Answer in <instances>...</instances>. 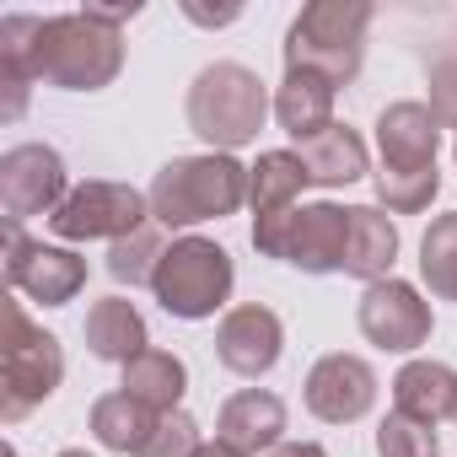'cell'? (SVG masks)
<instances>
[{
    "label": "cell",
    "instance_id": "cell-18",
    "mask_svg": "<svg viewBox=\"0 0 457 457\" xmlns=\"http://www.w3.org/2000/svg\"><path fill=\"white\" fill-rule=\"evenodd\" d=\"M296 156H302V167H307V178H312L318 188H345V183H361V178L371 172L366 140H361L350 124H328L323 135L302 140Z\"/></svg>",
    "mask_w": 457,
    "mask_h": 457
},
{
    "label": "cell",
    "instance_id": "cell-11",
    "mask_svg": "<svg viewBox=\"0 0 457 457\" xmlns=\"http://www.w3.org/2000/svg\"><path fill=\"white\" fill-rule=\"evenodd\" d=\"M65 156L54 145H12L0 156V210H6V226H22L33 215H54L65 204Z\"/></svg>",
    "mask_w": 457,
    "mask_h": 457
},
{
    "label": "cell",
    "instance_id": "cell-22",
    "mask_svg": "<svg viewBox=\"0 0 457 457\" xmlns=\"http://www.w3.org/2000/svg\"><path fill=\"white\" fill-rule=\"evenodd\" d=\"M124 393L140 398V403H151L156 414H172L183 403V393H188V366L172 350H156L151 345L145 355H135L124 366Z\"/></svg>",
    "mask_w": 457,
    "mask_h": 457
},
{
    "label": "cell",
    "instance_id": "cell-26",
    "mask_svg": "<svg viewBox=\"0 0 457 457\" xmlns=\"http://www.w3.org/2000/svg\"><path fill=\"white\" fill-rule=\"evenodd\" d=\"M377 457H441V441H436V425H420L409 414H387L377 425Z\"/></svg>",
    "mask_w": 457,
    "mask_h": 457
},
{
    "label": "cell",
    "instance_id": "cell-28",
    "mask_svg": "<svg viewBox=\"0 0 457 457\" xmlns=\"http://www.w3.org/2000/svg\"><path fill=\"white\" fill-rule=\"evenodd\" d=\"M425 108L436 113L441 129H457V54L430 65V103Z\"/></svg>",
    "mask_w": 457,
    "mask_h": 457
},
{
    "label": "cell",
    "instance_id": "cell-33",
    "mask_svg": "<svg viewBox=\"0 0 457 457\" xmlns=\"http://www.w3.org/2000/svg\"><path fill=\"white\" fill-rule=\"evenodd\" d=\"M452 162H457V145H452Z\"/></svg>",
    "mask_w": 457,
    "mask_h": 457
},
{
    "label": "cell",
    "instance_id": "cell-24",
    "mask_svg": "<svg viewBox=\"0 0 457 457\" xmlns=\"http://www.w3.org/2000/svg\"><path fill=\"white\" fill-rule=\"evenodd\" d=\"M420 280L430 286V296L457 302V210L436 215L420 237Z\"/></svg>",
    "mask_w": 457,
    "mask_h": 457
},
{
    "label": "cell",
    "instance_id": "cell-27",
    "mask_svg": "<svg viewBox=\"0 0 457 457\" xmlns=\"http://www.w3.org/2000/svg\"><path fill=\"white\" fill-rule=\"evenodd\" d=\"M199 446H204V441H199V420L183 414V409H172V414L156 420V436H151V446H145L140 457H194Z\"/></svg>",
    "mask_w": 457,
    "mask_h": 457
},
{
    "label": "cell",
    "instance_id": "cell-6",
    "mask_svg": "<svg viewBox=\"0 0 457 457\" xmlns=\"http://www.w3.org/2000/svg\"><path fill=\"white\" fill-rule=\"evenodd\" d=\"M253 248L264 259L296 264L302 275H345L350 210L334 199H318V204H291L280 215H253Z\"/></svg>",
    "mask_w": 457,
    "mask_h": 457
},
{
    "label": "cell",
    "instance_id": "cell-16",
    "mask_svg": "<svg viewBox=\"0 0 457 457\" xmlns=\"http://www.w3.org/2000/svg\"><path fill=\"white\" fill-rule=\"evenodd\" d=\"M393 409L420 420V425H441L457 414V371L441 361H409L393 377Z\"/></svg>",
    "mask_w": 457,
    "mask_h": 457
},
{
    "label": "cell",
    "instance_id": "cell-30",
    "mask_svg": "<svg viewBox=\"0 0 457 457\" xmlns=\"http://www.w3.org/2000/svg\"><path fill=\"white\" fill-rule=\"evenodd\" d=\"M270 457H328V452H323L318 441H280Z\"/></svg>",
    "mask_w": 457,
    "mask_h": 457
},
{
    "label": "cell",
    "instance_id": "cell-14",
    "mask_svg": "<svg viewBox=\"0 0 457 457\" xmlns=\"http://www.w3.org/2000/svg\"><path fill=\"white\" fill-rule=\"evenodd\" d=\"M280 350H286V328H280V318H275L270 307H259V302L232 307V312L220 318V328H215V355H220L226 371H237V377H264V371H275Z\"/></svg>",
    "mask_w": 457,
    "mask_h": 457
},
{
    "label": "cell",
    "instance_id": "cell-32",
    "mask_svg": "<svg viewBox=\"0 0 457 457\" xmlns=\"http://www.w3.org/2000/svg\"><path fill=\"white\" fill-rule=\"evenodd\" d=\"M60 457H92V452H81V446H65V452H60Z\"/></svg>",
    "mask_w": 457,
    "mask_h": 457
},
{
    "label": "cell",
    "instance_id": "cell-5",
    "mask_svg": "<svg viewBox=\"0 0 457 457\" xmlns=\"http://www.w3.org/2000/svg\"><path fill=\"white\" fill-rule=\"evenodd\" d=\"M371 0H312L286 33V71H312L334 87H350L366 65Z\"/></svg>",
    "mask_w": 457,
    "mask_h": 457
},
{
    "label": "cell",
    "instance_id": "cell-17",
    "mask_svg": "<svg viewBox=\"0 0 457 457\" xmlns=\"http://www.w3.org/2000/svg\"><path fill=\"white\" fill-rule=\"evenodd\" d=\"M334 81H323V76H312V71H286V81L275 87V119H280V129L302 145V140H312V135H323L328 124H334Z\"/></svg>",
    "mask_w": 457,
    "mask_h": 457
},
{
    "label": "cell",
    "instance_id": "cell-20",
    "mask_svg": "<svg viewBox=\"0 0 457 457\" xmlns=\"http://www.w3.org/2000/svg\"><path fill=\"white\" fill-rule=\"evenodd\" d=\"M393 259H398V226L377 204H350V259H345V275L377 286V280L393 275Z\"/></svg>",
    "mask_w": 457,
    "mask_h": 457
},
{
    "label": "cell",
    "instance_id": "cell-9",
    "mask_svg": "<svg viewBox=\"0 0 457 457\" xmlns=\"http://www.w3.org/2000/svg\"><path fill=\"white\" fill-rule=\"evenodd\" d=\"M145 220H151V199L135 183H108V178L76 183L65 194V204L49 215L54 237H65V243H97V237L119 243V237H135Z\"/></svg>",
    "mask_w": 457,
    "mask_h": 457
},
{
    "label": "cell",
    "instance_id": "cell-13",
    "mask_svg": "<svg viewBox=\"0 0 457 457\" xmlns=\"http://www.w3.org/2000/svg\"><path fill=\"white\" fill-rule=\"evenodd\" d=\"M302 398H307V409H312L323 425H355V420H366L371 403H377V371H371L361 355L334 350V355H323V361L307 371Z\"/></svg>",
    "mask_w": 457,
    "mask_h": 457
},
{
    "label": "cell",
    "instance_id": "cell-10",
    "mask_svg": "<svg viewBox=\"0 0 457 457\" xmlns=\"http://www.w3.org/2000/svg\"><path fill=\"white\" fill-rule=\"evenodd\" d=\"M6 280L28 302L65 307L87 291V259L54 243H33L22 226H6Z\"/></svg>",
    "mask_w": 457,
    "mask_h": 457
},
{
    "label": "cell",
    "instance_id": "cell-12",
    "mask_svg": "<svg viewBox=\"0 0 457 457\" xmlns=\"http://www.w3.org/2000/svg\"><path fill=\"white\" fill-rule=\"evenodd\" d=\"M355 323H361V334H366L377 350H387V355H409V350H420V345L430 339V328H436L430 302H425L409 280H393V275L361 291Z\"/></svg>",
    "mask_w": 457,
    "mask_h": 457
},
{
    "label": "cell",
    "instance_id": "cell-31",
    "mask_svg": "<svg viewBox=\"0 0 457 457\" xmlns=\"http://www.w3.org/2000/svg\"><path fill=\"white\" fill-rule=\"evenodd\" d=\"M194 457H243V452H232V446H226V441H204Z\"/></svg>",
    "mask_w": 457,
    "mask_h": 457
},
{
    "label": "cell",
    "instance_id": "cell-23",
    "mask_svg": "<svg viewBox=\"0 0 457 457\" xmlns=\"http://www.w3.org/2000/svg\"><path fill=\"white\" fill-rule=\"evenodd\" d=\"M307 167L296 151H259V162L248 167V199H253V215H280L302 199L307 188Z\"/></svg>",
    "mask_w": 457,
    "mask_h": 457
},
{
    "label": "cell",
    "instance_id": "cell-2",
    "mask_svg": "<svg viewBox=\"0 0 457 457\" xmlns=\"http://www.w3.org/2000/svg\"><path fill=\"white\" fill-rule=\"evenodd\" d=\"M377 199L393 215H420L430 210V199L441 194V172H436V151H441V124L425 103H393L377 119Z\"/></svg>",
    "mask_w": 457,
    "mask_h": 457
},
{
    "label": "cell",
    "instance_id": "cell-25",
    "mask_svg": "<svg viewBox=\"0 0 457 457\" xmlns=\"http://www.w3.org/2000/svg\"><path fill=\"white\" fill-rule=\"evenodd\" d=\"M162 243H156V232L151 226H140L135 237H119L113 248H108V275L119 280V286H151V275H156V264H162Z\"/></svg>",
    "mask_w": 457,
    "mask_h": 457
},
{
    "label": "cell",
    "instance_id": "cell-3",
    "mask_svg": "<svg viewBox=\"0 0 457 457\" xmlns=\"http://www.w3.org/2000/svg\"><path fill=\"white\" fill-rule=\"evenodd\" d=\"M151 220H162L167 232H188V226L237 215L248 204V167L226 151H204V156H172L151 188Z\"/></svg>",
    "mask_w": 457,
    "mask_h": 457
},
{
    "label": "cell",
    "instance_id": "cell-7",
    "mask_svg": "<svg viewBox=\"0 0 457 457\" xmlns=\"http://www.w3.org/2000/svg\"><path fill=\"white\" fill-rule=\"evenodd\" d=\"M232 286H237V270H232V253L210 237H172L156 275H151V296L162 302L167 318H183V323H204L215 318L226 302H232Z\"/></svg>",
    "mask_w": 457,
    "mask_h": 457
},
{
    "label": "cell",
    "instance_id": "cell-19",
    "mask_svg": "<svg viewBox=\"0 0 457 457\" xmlns=\"http://www.w3.org/2000/svg\"><path fill=\"white\" fill-rule=\"evenodd\" d=\"M81 334H87V350H92L97 361H119V366H129L135 355L151 350L145 318H140V307L124 302V296H103V302H92Z\"/></svg>",
    "mask_w": 457,
    "mask_h": 457
},
{
    "label": "cell",
    "instance_id": "cell-8",
    "mask_svg": "<svg viewBox=\"0 0 457 457\" xmlns=\"http://www.w3.org/2000/svg\"><path fill=\"white\" fill-rule=\"evenodd\" d=\"M65 382V350L49 328L28 318L22 302H6V345H0V420H28Z\"/></svg>",
    "mask_w": 457,
    "mask_h": 457
},
{
    "label": "cell",
    "instance_id": "cell-4",
    "mask_svg": "<svg viewBox=\"0 0 457 457\" xmlns=\"http://www.w3.org/2000/svg\"><path fill=\"white\" fill-rule=\"evenodd\" d=\"M270 87L259 81V71L237 65V60H215L194 76L188 87V129L199 140H210L215 151L232 156L237 145L259 140L264 119H270Z\"/></svg>",
    "mask_w": 457,
    "mask_h": 457
},
{
    "label": "cell",
    "instance_id": "cell-1",
    "mask_svg": "<svg viewBox=\"0 0 457 457\" xmlns=\"http://www.w3.org/2000/svg\"><path fill=\"white\" fill-rule=\"evenodd\" d=\"M0 60H22L33 81L60 92H103L124 71V33L97 22L92 12L65 17H0Z\"/></svg>",
    "mask_w": 457,
    "mask_h": 457
},
{
    "label": "cell",
    "instance_id": "cell-15",
    "mask_svg": "<svg viewBox=\"0 0 457 457\" xmlns=\"http://www.w3.org/2000/svg\"><path fill=\"white\" fill-rule=\"evenodd\" d=\"M215 441H226L243 457L275 452L286 441V403H280V393H270V387L232 393L220 403V414H215Z\"/></svg>",
    "mask_w": 457,
    "mask_h": 457
},
{
    "label": "cell",
    "instance_id": "cell-21",
    "mask_svg": "<svg viewBox=\"0 0 457 457\" xmlns=\"http://www.w3.org/2000/svg\"><path fill=\"white\" fill-rule=\"evenodd\" d=\"M156 420H162V414H156L151 403L129 398L124 387H119V393H103V398L92 403V436H97L108 452H124V457H140V452L151 446Z\"/></svg>",
    "mask_w": 457,
    "mask_h": 457
},
{
    "label": "cell",
    "instance_id": "cell-29",
    "mask_svg": "<svg viewBox=\"0 0 457 457\" xmlns=\"http://www.w3.org/2000/svg\"><path fill=\"white\" fill-rule=\"evenodd\" d=\"M183 17H188V22H204V28H226V22H237V17H243V6H220V12H204V6H183Z\"/></svg>",
    "mask_w": 457,
    "mask_h": 457
}]
</instances>
